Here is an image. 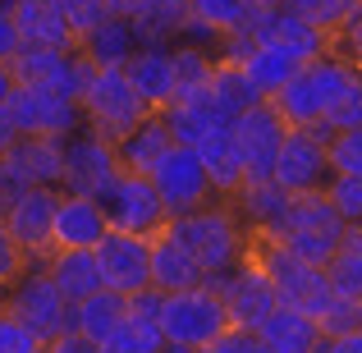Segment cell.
I'll return each instance as SVG.
<instances>
[{
  "instance_id": "cell-1",
  "label": "cell",
  "mask_w": 362,
  "mask_h": 353,
  "mask_svg": "<svg viewBox=\"0 0 362 353\" xmlns=\"http://www.w3.org/2000/svg\"><path fill=\"white\" fill-rule=\"evenodd\" d=\"M170 234L202 262L206 280L247 262V230H243V221L234 216V207L225 202V197L216 207L206 202V207H197V212H188V216H170Z\"/></svg>"
},
{
  "instance_id": "cell-2",
  "label": "cell",
  "mask_w": 362,
  "mask_h": 353,
  "mask_svg": "<svg viewBox=\"0 0 362 353\" xmlns=\"http://www.w3.org/2000/svg\"><path fill=\"white\" fill-rule=\"evenodd\" d=\"M354 74H358L354 64H344L339 55L326 51V55H317V60H308L275 97H266V101L280 110V120L289 124V129H312V124L326 120L330 106L344 97V88L354 83Z\"/></svg>"
},
{
  "instance_id": "cell-3",
  "label": "cell",
  "mask_w": 362,
  "mask_h": 353,
  "mask_svg": "<svg viewBox=\"0 0 362 353\" xmlns=\"http://www.w3.org/2000/svg\"><path fill=\"white\" fill-rule=\"evenodd\" d=\"M247 257L271 275V284H275L284 308H298V312H308V317H321V312L330 308L335 294H330L326 266H312V262H303V257H293L275 234H247Z\"/></svg>"
},
{
  "instance_id": "cell-4",
  "label": "cell",
  "mask_w": 362,
  "mask_h": 353,
  "mask_svg": "<svg viewBox=\"0 0 362 353\" xmlns=\"http://www.w3.org/2000/svg\"><path fill=\"white\" fill-rule=\"evenodd\" d=\"M78 106H83L88 133H97V138H106V142H119L129 129H138V124L151 115V106L138 97V88L129 83L124 69H97L92 83L83 88Z\"/></svg>"
},
{
  "instance_id": "cell-5",
  "label": "cell",
  "mask_w": 362,
  "mask_h": 353,
  "mask_svg": "<svg viewBox=\"0 0 362 353\" xmlns=\"http://www.w3.org/2000/svg\"><path fill=\"white\" fill-rule=\"evenodd\" d=\"M230 308L211 284H197L184 294H165V308H160V335L170 345H188L202 353L211 340H221L230 330Z\"/></svg>"
},
{
  "instance_id": "cell-6",
  "label": "cell",
  "mask_w": 362,
  "mask_h": 353,
  "mask_svg": "<svg viewBox=\"0 0 362 353\" xmlns=\"http://www.w3.org/2000/svg\"><path fill=\"white\" fill-rule=\"evenodd\" d=\"M5 303L46 340V345H55L64 330H74V303L64 299V289L51 280V271H46L42 262L23 266V275L5 289Z\"/></svg>"
},
{
  "instance_id": "cell-7",
  "label": "cell",
  "mask_w": 362,
  "mask_h": 353,
  "mask_svg": "<svg viewBox=\"0 0 362 353\" xmlns=\"http://www.w3.org/2000/svg\"><path fill=\"white\" fill-rule=\"evenodd\" d=\"M5 115L14 120L18 133H42V138H74L83 124L78 97L51 88V83H14L5 101Z\"/></svg>"
},
{
  "instance_id": "cell-8",
  "label": "cell",
  "mask_w": 362,
  "mask_h": 353,
  "mask_svg": "<svg viewBox=\"0 0 362 353\" xmlns=\"http://www.w3.org/2000/svg\"><path fill=\"white\" fill-rule=\"evenodd\" d=\"M101 207H106L110 230H124V234L151 238V234H160L170 225V207L160 202L151 175H133V170H124L115 179V188L101 197Z\"/></svg>"
},
{
  "instance_id": "cell-9",
  "label": "cell",
  "mask_w": 362,
  "mask_h": 353,
  "mask_svg": "<svg viewBox=\"0 0 362 353\" xmlns=\"http://www.w3.org/2000/svg\"><path fill=\"white\" fill-rule=\"evenodd\" d=\"M151 184H156L160 202L170 207V216H188L197 212V207L211 202V175H206V161L197 147H184V142H175V147L160 156V166L151 170Z\"/></svg>"
},
{
  "instance_id": "cell-10",
  "label": "cell",
  "mask_w": 362,
  "mask_h": 353,
  "mask_svg": "<svg viewBox=\"0 0 362 353\" xmlns=\"http://www.w3.org/2000/svg\"><path fill=\"white\" fill-rule=\"evenodd\" d=\"M284 133H289V124L280 120V110H275L271 101L243 110V115L230 124V138L243 156L247 184H262V179L275 175V156H280V147H284Z\"/></svg>"
},
{
  "instance_id": "cell-11",
  "label": "cell",
  "mask_w": 362,
  "mask_h": 353,
  "mask_svg": "<svg viewBox=\"0 0 362 353\" xmlns=\"http://www.w3.org/2000/svg\"><path fill=\"white\" fill-rule=\"evenodd\" d=\"M124 175L115 142L97 138V133H78L64 142V193H83V197H106L115 188V179Z\"/></svg>"
},
{
  "instance_id": "cell-12",
  "label": "cell",
  "mask_w": 362,
  "mask_h": 353,
  "mask_svg": "<svg viewBox=\"0 0 362 353\" xmlns=\"http://www.w3.org/2000/svg\"><path fill=\"white\" fill-rule=\"evenodd\" d=\"M206 284L225 299L230 321H234V326H243V330H257L275 308H280V294H275L271 275H266L252 257H247L243 266H234V271H225V275H211Z\"/></svg>"
},
{
  "instance_id": "cell-13",
  "label": "cell",
  "mask_w": 362,
  "mask_h": 353,
  "mask_svg": "<svg viewBox=\"0 0 362 353\" xmlns=\"http://www.w3.org/2000/svg\"><path fill=\"white\" fill-rule=\"evenodd\" d=\"M271 179L284 188V193H293V197H303V193H326V184L335 179L326 142L312 138L308 129H289V133H284L280 156H275V175Z\"/></svg>"
},
{
  "instance_id": "cell-14",
  "label": "cell",
  "mask_w": 362,
  "mask_h": 353,
  "mask_svg": "<svg viewBox=\"0 0 362 353\" xmlns=\"http://www.w3.org/2000/svg\"><path fill=\"white\" fill-rule=\"evenodd\" d=\"M55 202L60 188H23L5 216V230L23 248L28 262H51L55 253Z\"/></svg>"
},
{
  "instance_id": "cell-15",
  "label": "cell",
  "mask_w": 362,
  "mask_h": 353,
  "mask_svg": "<svg viewBox=\"0 0 362 353\" xmlns=\"http://www.w3.org/2000/svg\"><path fill=\"white\" fill-rule=\"evenodd\" d=\"M243 33H247V42H257V46H280V51H289L293 60H303V64L330 51V37L321 33V28H312L308 18H298L293 9H284V5L252 9Z\"/></svg>"
},
{
  "instance_id": "cell-16",
  "label": "cell",
  "mask_w": 362,
  "mask_h": 353,
  "mask_svg": "<svg viewBox=\"0 0 362 353\" xmlns=\"http://www.w3.org/2000/svg\"><path fill=\"white\" fill-rule=\"evenodd\" d=\"M64 142L69 138L18 133V142L0 156V170H5L18 188H60L64 184Z\"/></svg>"
},
{
  "instance_id": "cell-17",
  "label": "cell",
  "mask_w": 362,
  "mask_h": 353,
  "mask_svg": "<svg viewBox=\"0 0 362 353\" xmlns=\"http://www.w3.org/2000/svg\"><path fill=\"white\" fill-rule=\"evenodd\" d=\"M97 262H101V280L106 289L115 294H138L151 284V238L142 234H124V230H110L97 248Z\"/></svg>"
},
{
  "instance_id": "cell-18",
  "label": "cell",
  "mask_w": 362,
  "mask_h": 353,
  "mask_svg": "<svg viewBox=\"0 0 362 353\" xmlns=\"http://www.w3.org/2000/svg\"><path fill=\"white\" fill-rule=\"evenodd\" d=\"M9 18H14L18 37L33 46H60V51H78V33H74L64 0H9Z\"/></svg>"
},
{
  "instance_id": "cell-19",
  "label": "cell",
  "mask_w": 362,
  "mask_h": 353,
  "mask_svg": "<svg viewBox=\"0 0 362 353\" xmlns=\"http://www.w3.org/2000/svg\"><path fill=\"white\" fill-rule=\"evenodd\" d=\"M106 234H110L106 207L97 197L64 193L60 188V202H55V248H92L97 253Z\"/></svg>"
},
{
  "instance_id": "cell-20",
  "label": "cell",
  "mask_w": 362,
  "mask_h": 353,
  "mask_svg": "<svg viewBox=\"0 0 362 353\" xmlns=\"http://www.w3.org/2000/svg\"><path fill=\"white\" fill-rule=\"evenodd\" d=\"M110 14L129 18L142 46H165L184 33L188 0H110Z\"/></svg>"
},
{
  "instance_id": "cell-21",
  "label": "cell",
  "mask_w": 362,
  "mask_h": 353,
  "mask_svg": "<svg viewBox=\"0 0 362 353\" xmlns=\"http://www.w3.org/2000/svg\"><path fill=\"white\" fill-rule=\"evenodd\" d=\"M234 207V216L243 221L247 234H280L289 225V207L293 193H284L275 179H262V184H243L234 197H225Z\"/></svg>"
},
{
  "instance_id": "cell-22",
  "label": "cell",
  "mask_w": 362,
  "mask_h": 353,
  "mask_svg": "<svg viewBox=\"0 0 362 353\" xmlns=\"http://www.w3.org/2000/svg\"><path fill=\"white\" fill-rule=\"evenodd\" d=\"M206 284V271L175 234L170 225L160 234H151V289L160 294H184V289H197Z\"/></svg>"
},
{
  "instance_id": "cell-23",
  "label": "cell",
  "mask_w": 362,
  "mask_h": 353,
  "mask_svg": "<svg viewBox=\"0 0 362 353\" xmlns=\"http://www.w3.org/2000/svg\"><path fill=\"white\" fill-rule=\"evenodd\" d=\"M124 74L151 110H165L175 101V51L170 46H138Z\"/></svg>"
},
{
  "instance_id": "cell-24",
  "label": "cell",
  "mask_w": 362,
  "mask_h": 353,
  "mask_svg": "<svg viewBox=\"0 0 362 353\" xmlns=\"http://www.w3.org/2000/svg\"><path fill=\"white\" fill-rule=\"evenodd\" d=\"M175 147V133H170V120L165 110H151L147 120L138 124V129H129L124 138L115 142L119 151V166L133 170V175H151V170L160 166V156Z\"/></svg>"
},
{
  "instance_id": "cell-25",
  "label": "cell",
  "mask_w": 362,
  "mask_h": 353,
  "mask_svg": "<svg viewBox=\"0 0 362 353\" xmlns=\"http://www.w3.org/2000/svg\"><path fill=\"white\" fill-rule=\"evenodd\" d=\"M257 340H262V353H317L321 349V326H317V317L280 303V308L257 326Z\"/></svg>"
},
{
  "instance_id": "cell-26",
  "label": "cell",
  "mask_w": 362,
  "mask_h": 353,
  "mask_svg": "<svg viewBox=\"0 0 362 353\" xmlns=\"http://www.w3.org/2000/svg\"><path fill=\"white\" fill-rule=\"evenodd\" d=\"M46 271H51V280L64 289V299L69 303H83L88 294L106 289V280H101V262L92 248H55L51 262H42Z\"/></svg>"
},
{
  "instance_id": "cell-27",
  "label": "cell",
  "mask_w": 362,
  "mask_h": 353,
  "mask_svg": "<svg viewBox=\"0 0 362 353\" xmlns=\"http://www.w3.org/2000/svg\"><path fill=\"white\" fill-rule=\"evenodd\" d=\"M165 120H170L175 142H184V147H202L206 138H216V133H225L234 124L211 97H206V92L193 97V101H175V106H165Z\"/></svg>"
},
{
  "instance_id": "cell-28",
  "label": "cell",
  "mask_w": 362,
  "mask_h": 353,
  "mask_svg": "<svg viewBox=\"0 0 362 353\" xmlns=\"http://www.w3.org/2000/svg\"><path fill=\"white\" fill-rule=\"evenodd\" d=\"M138 33H133V23L129 18H119V14H106L92 33H83V42H78V51L88 55L92 64H101V69H124V64L133 60V51H138Z\"/></svg>"
},
{
  "instance_id": "cell-29",
  "label": "cell",
  "mask_w": 362,
  "mask_h": 353,
  "mask_svg": "<svg viewBox=\"0 0 362 353\" xmlns=\"http://www.w3.org/2000/svg\"><path fill=\"white\" fill-rule=\"evenodd\" d=\"M129 317V299L115 289H97L88 294L83 303H74V330L88 340H97V345H106L110 335H115V326Z\"/></svg>"
},
{
  "instance_id": "cell-30",
  "label": "cell",
  "mask_w": 362,
  "mask_h": 353,
  "mask_svg": "<svg viewBox=\"0 0 362 353\" xmlns=\"http://www.w3.org/2000/svg\"><path fill=\"white\" fill-rule=\"evenodd\" d=\"M206 97H211L230 120H239L243 110H252V106H262V101H266L262 92H257V83L243 74V64H234V60H221V64H216Z\"/></svg>"
},
{
  "instance_id": "cell-31",
  "label": "cell",
  "mask_w": 362,
  "mask_h": 353,
  "mask_svg": "<svg viewBox=\"0 0 362 353\" xmlns=\"http://www.w3.org/2000/svg\"><path fill=\"white\" fill-rule=\"evenodd\" d=\"M197 151H202V161H206V175H211L216 197H234V193H239V188L247 184V175H243V156H239V147H234L230 129L216 133V138H206Z\"/></svg>"
},
{
  "instance_id": "cell-32",
  "label": "cell",
  "mask_w": 362,
  "mask_h": 353,
  "mask_svg": "<svg viewBox=\"0 0 362 353\" xmlns=\"http://www.w3.org/2000/svg\"><path fill=\"white\" fill-rule=\"evenodd\" d=\"M216 64L221 60H211L202 46H175V101L202 97V92L211 88ZM175 101H170V106H175Z\"/></svg>"
},
{
  "instance_id": "cell-33",
  "label": "cell",
  "mask_w": 362,
  "mask_h": 353,
  "mask_svg": "<svg viewBox=\"0 0 362 353\" xmlns=\"http://www.w3.org/2000/svg\"><path fill=\"white\" fill-rule=\"evenodd\" d=\"M284 230H317V234H330V238H344L349 225H344V216L335 212V202H330L326 193H303V197H293Z\"/></svg>"
},
{
  "instance_id": "cell-34",
  "label": "cell",
  "mask_w": 362,
  "mask_h": 353,
  "mask_svg": "<svg viewBox=\"0 0 362 353\" xmlns=\"http://www.w3.org/2000/svg\"><path fill=\"white\" fill-rule=\"evenodd\" d=\"M247 0H188V18H197L202 28H211L216 37H230L247 28Z\"/></svg>"
},
{
  "instance_id": "cell-35",
  "label": "cell",
  "mask_w": 362,
  "mask_h": 353,
  "mask_svg": "<svg viewBox=\"0 0 362 353\" xmlns=\"http://www.w3.org/2000/svg\"><path fill=\"white\" fill-rule=\"evenodd\" d=\"M165 345L160 335V321H138V317H124L115 326V335L101 345V353H156Z\"/></svg>"
},
{
  "instance_id": "cell-36",
  "label": "cell",
  "mask_w": 362,
  "mask_h": 353,
  "mask_svg": "<svg viewBox=\"0 0 362 353\" xmlns=\"http://www.w3.org/2000/svg\"><path fill=\"white\" fill-rule=\"evenodd\" d=\"M362 5V0H284V9H293L298 18H308L312 28H321V33H335L339 23H344L349 14Z\"/></svg>"
},
{
  "instance_id": "cell-37",
  "label": "cell",
  "mask_w": 362,
  "mask_h": 353,
  "mask_svg": "<svg viewBox=\"0 0 362 353\" xmlns=\"http://www.w3.org/2000/svg\"><path fill=\"white\" fill-rule=\"evenodd\" d=\"M275 238H280L293 257H303V262H312V266H326L330 257L344 248V238H330V234H317V230H280Z\"/></svg>"
},
{
  "instance_id": "cell-38",
  "label": "cell",
  "mask_w": 362,
  "mask_h": 353,
  "mask_svg": "<svg viewBox=\"0 0 362 353\" xmlns=\"http://www.w3.org/2000/svg\"><path fill=\"white\" fill-rule=\"evenodd\" d=\"M326 280H330V294H335V299H354V303L362 299V257L349 243L326 262Z\"/></svg>"
},
{
  "instance_id": "cell-39",
  "label": "cell",
  "mask_w": 362,
  "mask_h": 353,
  "mask_svg": "<svg viewBox=\"0 0 362 353\" xmlns=\"http://www.w3.org/2000/svg\"><path fill=\"white\" fill-rule=\"evenodd\" d=\"M37 349H46V340L0 299V353H37Z\"/></svg>"
},
{
  "instance_id": "cell-40",
  "label": "cell",
  "mask_w": 362,
  "mask_h": 353,
  "mask_svg": "<svg viewBox=\"0 0 362 353\" xmlns=\"http://www.w3.org/2000/svg\"><path fill=\"white\" fill-rule=\"evenodd\" d=\"M326 151H330V170H335V175H354V179H362V129L335 133V138L326 142Z\"/></svg>"
},
{
  "instance_id": "cell-41",
  "label": "cell",
  "mask_w": 362,
  "mask_h": 353,
  "mask_svg": "<svg viewBox=\"0 0 362 353\" xmlns=\"http://www.w3.org/2000/svg\"><path fill=\"white\" fill-rule=\"evenodd\" d=\"M321 326V340H335V335H354V330H362V312L354 299H330V308L317 317Z\"/></svg>"
},
{
  "instance_id": "cell-42",
  "label": "cell",
  "mask_w": 362,
  "mask_h": 353,
  "mask_svg": "<svg viewBox=\"0 0 362 353\" xmlns=\"http://www.w3.org/2000/svg\"><path fill=\"white\" fill-rule=\"evenodd\" d=\"M326 197L335 202V212L344 216V225H362V179L335 175V179L326 184Z\"/></svg>"
},
{
  "instance_id": "cell-43",
  "label": "cell",
  "mask_w": 362,
  "mask_h": 353,
  "mask_svg": "<svg viewBox=\"0 0 362 353\" xmlns=\"http://www.w3.org/2000/svg\"><path fill=\"white\" fill-rule=\"evenodd\" d=\"M330 55H339L344 64L362 69V5L335 28V33H330Z\"/></svg>"
},
{
  "instance_id": "cell-44",
  "label": "cell",
  "mask_w": 362,
  "mask_h": 353,
  "mask_svg": "<svg viewBox=\"0 0 362 353\" xmlns=\"http://www.w3.org/2000/svg\"><path fill=\"white\" fill-rule=\"evenodd\" d=\"M326 124H330L335 133H344V129H362V69L354 74V83L344 88V97L330 106Z\"/></svg>"
},
{
  "instance_id": "cell-45",
  "label": "cell",
  "mask_w": 362,
  "mask_h": 353,
  "mask_svg": "<svg viewBox=\"0 0 362 353\" xmlns=\"http://www.w3.org/2000/svg\"><path fill=\"white\" fill-rule=\"evenodd\" d=\"M23 266H28V257H23V248L14 243V234L5 230V221H0V299H5V289L23 275Z\"/></svg>"
},
{
  "instance_id": "cell-46",
  "label": "cell",
  "mask_w": 362,
  "mask_h": 353,
  "mask_svg": "<svg viewBox=\"0 0 362 353\" xmlns=\"http://www.w3.org/2000/svg\"><path fill=\"white\" fill-rule=\"evenodd\" d=\"M64 14H69L74 33H78V42H83V33H92V28L110 14V0H64Z\"/></svg>"
},
{
  "instance_id": "cell-47",
  "label": "cell",
  "mask_w": 362,
  "mask_h": 353,
  "mask_svg": "<svg viewBox=\"0 0 362 353\" xmlns=\"http://www.w3.org/2000/svg\"><path fill=\"white\" fill-rule=\"evenodd\" d=\"M202 353H262V340L257 330H243V326H230L221 340H211Z\"/></svg>"
},
{
  "instance_id": "cell-48",
  "label": "cell",
  "mask_w": 362,
  "mask_h": 353,
  "mask_svg": "<svg viewBox=\"0 0 362 353\" xmlns=\"http://www.w3.org/2000/svg\"><path fill=\"white\" fill-rule=\"evenodd\" d=\"M160 308H165V294L151 289V284L129 294V317H138V321H160Z\"/></svg>"
},
{
  "instance_id": "cell-49",
  "label": "cell",
  "mask_w": 362,
  "mask_h": 353,
  "mask_svg": "<svg viewBox=\"0 0 362 353\" xmlns=\"http://www.w3.org/2000/svg\"><path fill=\"white\" fill-rule=\"evenodd\" d=\"M23 46V37H18V28H14V18H9V9L0 5V64L9 60V55Z\"/></svg>"
},
{
  "instance_id": "cell-50",
  "label": "cell",
  "mask_w": 362,
  "mask_h": 353,
  "mask_svg": "<svg viewBox=\"0 0 362 353\" xmlns=\"http://www.w3.org/2000/svg\"><path fill=\"white\" fill-rule=\"evenodd\" d=\"M51 349H55V353H101V345H97V340L78 335V330H64V335L55 340Z\"/></svg>"
},
{
  "instance_id": "cell-51",
  "label": "cell",
  "mask_w": 362,
  "mask_h": 353,
  "mask_svg": "<svg viewBox=\"0 0 362 353\" xmlns=\"http://www.w3.org/2000/svg\"><path fill=\"white\" fill-rule=\"evenodd\" d=\"M317 353H362V330H354V335H335V340H321Z\"/></svg>"
},
{
  "instance_id": "cell-52",
  "label": "cell",
  "mask_w": 362,
  "mask_h": 353,
  "mask_svg": "<svg viewBox=\"0 0 362 353\" xmlns=\"http://www.w3.org/2000/svg\"><path fill=\"white\" fill-rule=\"evenodd\" d=\"M18 193H23V188H18L14 179L5 175V170H0V221L9 216V207H14V197H18Z\"/></svg>"
},
{
  "instance_id": "cell-53",
  "label": "cell",
  "mask_w": 362,
  "mask_h": 353,
  "mask_svg": "<svg viewBox=\"0 0 362 353\" xmlns=\"http://www.w3.org/2000/svg\"><path fill=\"white\" fill-rule=\"evenodd\" d=\"M14 142H18V129H14V120L5 115V106H0V156H5Z\"/></svg>"
},
{
  "instance_id": "cell-54",
  "label": "cell",
  "mask_w": 362,
  "mask_h": 353,
  "mask_svg": "<svg viewBox=\"0 0 362 353\" xmlns=\"http://www.w3.org/2000/svg\"><path fill=\"white\" fill-rule=\"evenodd\" d=\"M9 92H14V74H9V64H0V106L9 101Z\"/></svg>"
},
{
  "instance_id": "cell-55",
  "label": "cell",
  "mask_w": 362,
  "mask_h": 353,
  "mask_svg": "<svg viewBox=\"0 0 362 353\" xmlns=\"http://www.w3.org/2000/svg\"><path fill=\"white\" fill-rule=\"evenodd\" d=\"M344 243L354 248V253L362 257V225H349V234H344Z\"/></svg>"
},
{
  "instance_id": "cell-56",
  "label": "cell",
  "mask_w": 362,
  "mask_h": 353,
  "mask_svg": "<svg viewBox=\"0 0 362 353\" xmlns=\"http://www.w3.org/2000/svg\"><path fill=\"white\" fill-rule=\"evenodd\" d=\"M156 353H197V349H188V345H170V340H165V345H160Z\"/></svg>"
},
{
  "instance_id": "cell-57",
  "label": "cell",
  "mask_w": 362,
  "mask_h": 353,
  "mask_svg": "<svg viewBox=\"0 0 362 353\" xmlns=\"http://www.w3.org/2000/svg\"><path fill=\"white\" fill-rule=\"evenodd\" d=\"M275 5H284V0H247V9H275Z\"/></svg>"
},
{
  "instance_id": "cell-58",
  "label": "cell",
  "mask_w": 362,
  "mask_h": 353,
  "mask_svg": "<svg viewBox=\"0 0 362 353\" xmlns=\"http://www.w3.org/2000/svg\"><path fill=\"white\" fill-rule=\"evenodd\" d=\"M37 353H55V349H51V345H46V349H37Z\"/></svg>"
},
{
  "instance_id": "cell-59",
  "label": "cell",
  "mask_w": 362,
  "mask_h": 353,
  "mask_svg": "<svg viewBox=\"0 0 362 353\" xmlns=\"http://www.w3.org/2000/svg\"><path fill=\"white\" fill-rule=\"evenodd\" d=\"M358 312H362V299H358Z\"/></svg>"
},
{
  "instance_id": "cell-60",
  "label": "cell",
  "mask_w": 362,
  "mask_h": 353,
  "mask_svg": "<svg viewBox=\"0 0 362 353\" xmlns=\"http://www.w3.org/2000/svg\"><path fill=\"white\" fill-rule=\"evenodd\" d=\"M0 5H9V0H0Z\"/></svg>"
}]
</instances>
